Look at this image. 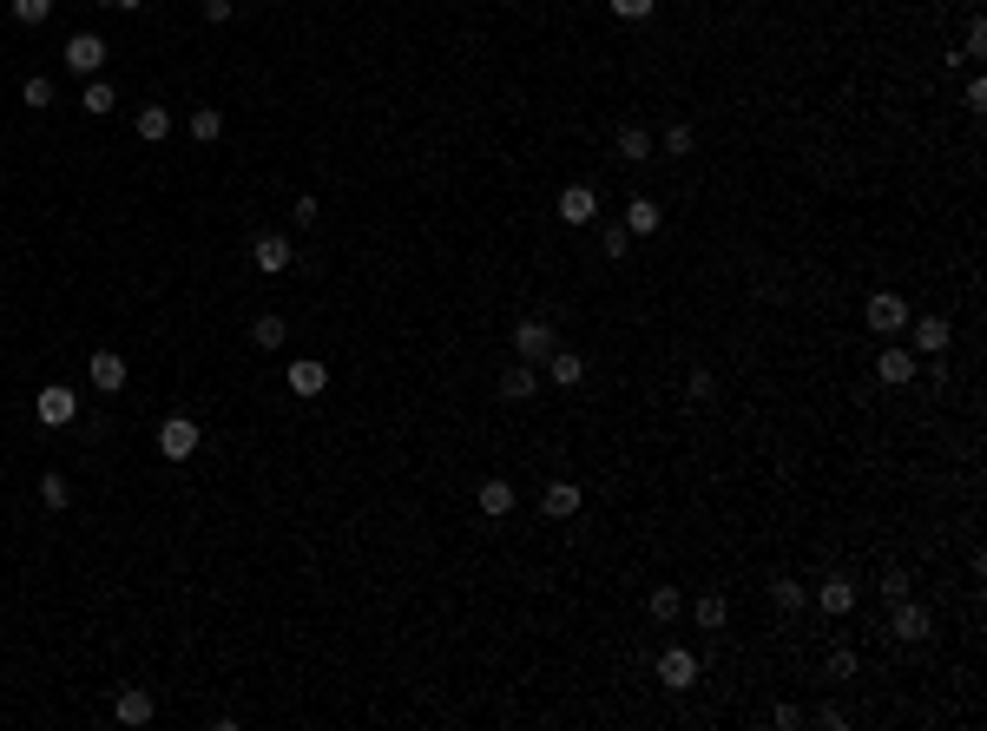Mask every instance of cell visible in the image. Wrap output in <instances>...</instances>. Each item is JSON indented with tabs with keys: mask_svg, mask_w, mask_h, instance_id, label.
I'll use <instances>...</instances> for the list:
<instances>
[{
	"mask_svg": "<svg viewBox=\"0 0 987 731\" xmlns=\"http://www.w3.org/2000/svg\"><path fill=\"white\" fill-rule=\"evenodd\" d=\"M909 317H915V310H909L902 297H895V290H876V297L862 303V323H869V330H876L882 343H895V336L909 330Z\"/></svg>",
	"mask_w": 987,
	"mask_h": 731,
	"instance_id": "cell-1",
	"label": "cell"
},
{
	"mask_svg": "<svg viewBox=\"0 0 987 731\" xmlns=\"http://www.w3.org/2000/svg\"><path fill=\"white\" fill-rule=\"evenodd\" d=\"M514 350H520V363H547V356L560 350V336H553L547 317H520L514 323Z\"/></svg>",
	"mask_w": 987,
	"mask_h": 731,
	"instance_id": "cell-2",
	"label": "cell"
},
{
	"mask_svg": "<svg viewBox=\"0 0 987 731\" xmlns=\"http://www.w3.org/2000/svg\"><path fill=\"white\" fill-rule=\"evenodd\" d=\"M158 455H165V461H191V455H198V422H191V415L158 422Z\"/></svg>",
	"mask_w": 987,
	"mask_h": 731,
	"instance_id": "cell-3",
	"label": "cell"
},
{
	"mask_svg": "<svg viewBox=\"0 0 987 731\" xmlns=\"http://www.w3.org/2000/svg\"><path fill=\"white\" fill-rule=\"evenodd\" d=\"M33 415H40L47 429H66V422H73V415H79V396H73V389H66V382H47V389L33 396Z\"/></svg>",
	"mask_w": 987,
	"mask_h": 731,
	"instance_id": "cell-4",
	"label": "cell"
},
{
	"mask_svg": "<svg viewBox=\"0 0 987 731\" xmlns=\"http://www.w3.org/2000/svg\"><path fill=\"white\" fill-rule=\"evenodd\" d=\"M889 633L902 639V646H922V639L935 633V620H928V606H915V600H895V606H889Z\"/></svg>",
	"mask_w": 987,
	"mask_h": 731,
	"instance_id": "cell-5",
	"label": "cell"
},
{
	"mask_svg": "<svg viewBox=\"0 0 987 731\" xmlns=\"http://www.w3.org/2000/svg\"><path fill=\"white\" fill-rule=\"evenodd\" d=\"M99 66H106V40H99V33H73V40H66V73L99 80Z\"/></svg>",
	"mask_w": 987,
	"mask_h": 731,
	"instance_id": "cell-6",
	"label": "cell"
},
{
	"mask_svg": "<svg viewBox=\"0 0 987 731\" xmlns=\"http://www.w3.org/2000/svg\"><path fill=\"white\" fill-rule=\"evenodd\" d=\"M658 685H665V692H691V685H698V659H691L685 646H665L658 652Z\"/></svg>",
	"mask_w": 987,
	"mask_h": 731,
	"instance_id": "cell-7",
	"label": "cell"
},
{
	"mask_svg": "<svg viewBox=\"0 0 987 731\" xmlns=\"http://www.w3.org/2000/svg\"><path fill=\"white\" fill-rule=\"evenodd\" d=\"M553 218L560 224H593L599 218V191L593 185H566L560 198H553Z\"/></svg>",
	"mask_w": 987,
	"mask_h": 731,
	"instance_id": "cell-8",
	"label": "cell"
},
{
	"mask_svg": "<svg viewBox=\"0 0 987 731\" xmlns=\"http://www.w3.org/2000/svg\"><path fill=\"white\" fill-rule=\"evenodd\" d=\"M251 264L264 277H277V271H290V264H297V251H290V238H283V231H264V238L251 244Z\"/></svg>",
	"mask_w": 987,
	"mask_h": 731,
	"instance_id": "cell-9",
	"label": "cell"
},
{
	"mask_svg": "<svg viewBox=\"0 0 987 731\" xmlns=\"http://www.w3.org/2000/svg\"><path fill=\"white\" fill-rule=\"evenodd\" d=\"M474 508L487 514V521H507L514 514V481H501V475H487L481 488H474Z\"/></svg>",
	"mask_w": 987,
	"mask_h": 731,
	"instance_id": "cell-10",
	"label": "cell"
},
{
	"mask_svg": "<svg viewBox=\"0 0 987 731\" xmlns=\"http://www.w3.org/2000/svg\"><path fill=\"white\" fill-rule=\"evenodd\" d=\"M86 376H93V389H99V396H119V389H126V376H132V369H126V356L99 350L93 363H86Z\"/></svg>",
	"mask_w": 987,
	"mask_h": 731,
	"instance_id": "cell-11",
	"label": "cell"
},
{
	"mask_svg": "<svg viewBox=\"0 0 987 731\" xmlns=\"http://www.w3.org/2000/svg\"><path fill=\"white\" fill-rule=\"evenodd\" d=\"M909 336L922 356H941L948 343H955V330H948V317H909Z\"/></svg>",
	"mask_w": 987,
	"mask_h": 731,
	"instance_id": "cell-12",
	"label": "cell"
},
{
	"mask_svg": "<svg viewBox=\"0 0 987 731\" xmlns=\"http://www.w3.org/2000/svg\"><path fill=\"white\" fill-rule=\"evenodd\" d=\"M915 369H922V363H915V350H902V343H889V350L876 356V376L889 382V389H902V382H915Z\"/></svg>",
	"mask_w": 987,
	"mask_h": 731,
	"instance_id": "cell-13",
	"label": "cell"
},
{
	"mask_svg": "<svg viewBox=\"0 0 987 731\" xmlns=\"http://www.w3.org/2000/svg\"><path fill=\"white\" fill-rule=\"evenodd\" d=\"M816 606H823L830 620H843L849 606H856V580H843V573H830V580L816 587Z\"/></svg>",
	"mask_w": 987,
	"mask_h": 731,
	"instance_id": "cell-14",
	"label": "cell"
},
{
	"mask_svg": "<svg viewBox=\"0 0 987 731\" xmlns=\"http://www.w3.org/2000/svg\"><path fill=\"white\" fill-rule=\"evenodd\" d=\"M152 692H145V685H126V692H119V705H112V718H119V725H152Z\"/></svg>",
	"mask_w": 987,
	"mask_h": 731,
	"instance_id": "cell-15",
	"label": "cell"
},
{
	"mask_svg": "<svg viewBox=\"0 0 987 731\" xmlns=\"http://www.w3.org/2000/svg\"><path fill=\"white\" fill-rule=\"evenodd\" d=\"M619 224H626L632 238H652L658 224H665V205H658V198H632V205H626V218H619Z\"/></svg>",
	"mask_w": 987,
	"mask_h": 731,
	"instance_id": "cell-16",
	"label": "cell"
},
{
	"mask_svg": "<svg viewBox=\"0 0 987 731\" xmlns=\"http://www.w3.org/2000/svg\"><path fill=\"white\" fill-rule=\"evenodd\" d=\"M540 514H547V521H573V514H580V488H573V481H553V488L540 494Z\"/></svg>",
	"mask_w": 987,
	"mask_h": 731,
	"instance_id": "cell-17",
	"label": "cell"
},
{
	"mask_svg": "<svg viewBox=\"0 0 987 731\" xmlns=\"http://www.w3.org/2000/svg\"><path fill=\"white\" fill-rule=\"evenodd\" d=\"M533 389H540V363L501 369V396H507V402H533Z\"/></svg>",
	"mask_w": 987,
	"mask_h": 731,
	"instance_id": "cell-18",
	"label": "cell"
},
{
	"mask_svg": "<svg viewBox=\"0 0 987 731\" xmlns=\"http://www.w3.org/2000/svg\"><path fill=\"white\" fill-rule=\"evenodd\" d=\"M323 389H329V369L316 363V356L290 363V396H323Z\"/></svg>",
	"mask_w": 987,
	"mask_h": 731,
	"instance_id": "cell-19",
	"label": "cell"
},
{
	"mask_svg": "<svg viewBox=\"0 0 987 731\" xmlns=\"http://www.w3.org/2000/svg\"><path fill=\"white\" fill-rule=\"evenodd\" d=\"M547 376L560 382V389H580V376H586V356H580V350H553V356H547Z\"/></svg>",
	"mask_w": 987,
	"mask_h": 731,
	"instance_id": "cell-20",
	"label": "cell"
},
{
	"mask_svg": "<svg viewBox=\"0 0 987 731\" xmlns=\"http://www.w3.org/2000/svg\"><path fill=\"white\" fill-rule=\"evenodd\" d=\"M645 613H652L658 626H672L678 613H685V593H678V587H652V600H645Z\"/></svg>",
	"mask_w": 987,
	"mask_h": 731,
	"instance_id": "cell-21",
	"label": "cell"
},
{
	"mask_svg": "<svg viewBox=\"0 0 987 731\" xmlns=\"http://www.w3.org/2000/svg\"><path fill=\"white\" fill-rule=\"evenodd\" d=\"M283 336H290V323H283V317H270V310H264V317H251V343H257V350H283Z\"/></svg>",
	"mask_w": 987,
	"mask_h": 731,
	"instance_id": "cell-22",
	"label": "cell"
},
{
	"mask_svg": "<svg viewBox=\"0 0 987 731\" xmlns=\"http://www.w3.org/2000/svg\"><path fill=\"white\" fill-rule=\"evenodd\" d=\"M139 139L145 145H165V139H172V112H165V106H145L139 112Z\"/></svg>",
	"mask_w": 987,
	"mask_h": 731,
	"instance_id": "cell-23",
	"label": "cell"
},
{
	"mask_svg": "<svg viewBox=\"0 0 987 731\" xmlns=\"http://www.w3.org/2000/svg\"><path fill=\"white\" fill-rule=\"evenodd\" d=\"M691 620L705 626V633H718V626H724V620H731V606H724V593H705V600L691 606Z\"/></svg>",
	"mask_w": 987,
	"mask_h": 731,
	"instance_id": "cell-24",
	"label": "cell"
},
{
	"mask_svg": "<svg viewBox=\"0 0 987 731\" xmlns=\"http://www.w3.org/2000/svg\"><path fill=\"white\" fill-rule=\"evenodd\" d=\"M191 139H198V145L224 139V112L218 106H198V112H191Z\"/></svg>",
	"mask_w": 987,
	"mask_h": 731,
	"instance_id": "cell-25",
	"label": "cell"
},
{
	"mask_svg": "<svg viewBox=\"0 0 987 731\" xmlns=\"http://www.w3.org/2000/svg\"><path fill=\"white\" fill-rule=\"evenodd\" d=\"M79 106L93 112V119H106V112H112V106H119V93H112V86H106V80H86V93H79Z\"/></svg>",
	"mask_w": 987,
	"mask_h": 731,
	"instance_id": "cell-26",
	"label": "cell"
},
{
	"mask_svg": "<svg viewBox=\"0 0 987 731\" xmlns=\"http://www.w3.org/2000/svg\"><path fill=\"white\" fill-rule=\"evenodd\" d=\"M803 600H810V593H803L797 580H770V606H777V613H803Z\"/></svg>",
	"mask_w": 987,
	"mask_h": 731,
	"instance_id": "cell-27",
	"label": "cell"
},
{
	"mask_svg": "<svg viewBox=\"0 0 987 731\" xmlns=\"http://www.w3.org/2000/svg\"><path fill=\"white\" fill-rule=\"evenodd\" d=\"M599 251H606L612 264H626V251H632V231H626V224H606V231H599Z\"/></svg>",
	"mask_w": 987,
	"mask_h": 731,
	"instance_id": "cell-28",
	"label": "cell"
},
{
	"mask_svg": "<svg viewBox=\"0 0 987 731\" xmlns=\"http://www.w3.org/2000/svg\"><path fill=\"white\" fill-rule=\"evenodd\" d=\"M619 159H652V132L626 126V132H619Z\"/></svg>",
	"mask_w": 987,
	"mask_h": 731,
	"instance_id": "cell-29",
	"label": "cell"
},
{
	"mask_svg": "<svg viewBox=\"0 0 987 731\" xmlns=\"http://www.w3.org/2000/svg\"><path fill=\"white\" fill-rule=\"evenodd\" d=\"M7 7H14V20H20V27H40V20L53 14V0H7Z\"/></svg>",
	"mask_w": 987,
	"mask_h": 731,
	"instance_id": "cell-30",
	"label": "cell"
},
{
	"mask_svg": "<svg viewBox=\"0 0 987 731\" xmlns=\"http://www.w3.org/2000/svg\"><path fill=\"white\" fill-rule=\"evenodd\" d=\"M909 587H915V573H902V567H889V573H882V600H909Z\"/></svg>",
	"mask_w": 987,
	"mask_h": 731,
	"instance_id": "cell-31",
	"label": "cell"
},
{
	"mask_svg": "<svg viewBox=\"0 0 987 731\" xmlns=\"http://www.w3.org/2000/svg\"><path fill=\"white\" fill-rule=\"evenodd\" d=\"M691 145H698V132H691L685 119H678V126H665V152H672V159H685Z\"/></svg>",
	"mask_w": 987,
	"mask_h": 731,
	"instance_id": "cell-32",
	"label": "cell"
},
{
	"mask_svg": "<svg viewBox=\"0 0 987 731\" xmlns=\"http://www.w3.org/2000/svg\"><path fill=\"white\" fill-rule=\"evenodd\" d=\"M40 501H47V508H53V514H60V508H66V501H73V488H66V481H60V475H40Z\"/></svg>",
	"mask_w": 987,
	"mask_h": 731,
	"instance_id": "cell-33",
	"label": "cell"
},
{
	"mask_svg": "<svg viewBox=\"0 0 987 731\" xmlns=\"http://www.w3.org/2000/svg\"><path fill=\"white\" fill-rule=\"evenodd\" d=\"M606 7H612L619 20H652V7H658V0H606Z\"/></svg>",
	"mask_w": 987,
	"mask_h": 731,
	"instance_id": "cell-34",
	"label": "cell"
},
{
	"mask_svg": "<svg viewBox=\"0 0 987 731\" xmlns=\"http://www.w3.org/2000/svg\"><path fill=\"white\" fill-rule=\"evenodd\" d=\"M20 99H27V106H53V80H40V73H33V80L20 86Z\"/></svg>",
	"mask_w": 987,
	"mask_h": 731,
	"instance_id": "cell-35",
	"label": "cell"
},
{
	"mask_svg": "<svg viewBox=\"0 0 987 731\" xmlns=\"http://www.w3.org/2000/svg\"><path fill=\"white\" fill-rule=\"evenodd\" d=\"M830 679H856V652H849V646L830 652Z\"/></svg>",
	"mask_w": 987,
	"mask_h": 731,
	"instance_id": "cell-36",
	"label": "cell"
},
{
	"mask_svg": "<svg viewBox=\"0 0 987 731\" xmlns=\"http://www.w3.org/2000/svg\"><path fill=\"white\" fill-rule=\"evenodd\" d=\"M290 218H297V231H310V224H316V191H303L297 205H290Z\"/></svg>",
	"mask_w": 987,
	"mask_h": 731,
	"instance_id": "cell-37",
	"label": "cell"
},
{
	"mask_svg": "<svg viewBox=\"0 0 987 731\" xmlns=\"http://www.w3.org/2000/svg\"><path fill=\"white\" fill-rule=\"evenodd\" d=\"M685 389H691V402H705L711 389H718V376H711V369H691V382H685Z\"/></svg>",
	"mask_w": 987,
	"mask_h": 731,
	"instance_id": "cell-38",
	"label": "cell"
},
{
	"mask_svg": "<svg viewBox=\"0 0 987 731\" xmlns=\"http://www.w3.org/2000/svg\"><path fill=\"white\" fill-rule=\"evenodd\" d=\"M981 53H987V27H981V20H968V53H961V60H981Z\"/></svg>",
	"mask_w": 987,
	"mask_h": 731,
	"instance_id": "cell-39",
	"label": "cell"
},
{
	"mask_svg": "<svg viewBox=\"0 0 987 731\" xmlns=\"http://www.w3.org/2000/svg\"><path fill=\"white\" fill-rule=\"evenodd\" d=\"M237 14V0H204V20H211V27H218V20H231Z\"/></svg>",
	"mask_w": 987,
	"mask_h": 731,
	"instance_id": "cell-40",
	"label": "cell"
},
{
	"mask_svg": "<svg viewBox=\"0 0 987 731\" xmlns=\"http://www.w3.org/2000/svg\"><path fill=\"white\" fill-rule=\"evenodd\" d=\"M770 725H784V731H797V725H803V712H797V705H777V712H770Z\"/></svg>",
	"mask_w": 987,
	"mask_h": 731,
	"instance_id": "cell-41",
	"label": "cell"
},
{
	"mask_svg": "<svg viewBox=\"0 0 987 731\" xmlns=\"http://www.w3.org/2000/svg\"><path fill=\"white\" fill-rule=\"evenodd\" d=\"M816 725H830V731H843V725H849V712H843V705H823V712H816Z\"/></svg>",
	"mask_w": 987,
	"mask_h": 731,
	"instance_id": "cell-42",
	"label": "cell"
},
{
	"mask_svg": "<svg viewBox=\"0 0 987 731\" xmlns=\"http://www.w3.org/2000/svg\"><path fill=\"white\" fill-rule=\"evenodd\" d=\"M106 7H119V14H132V7H145V0H106Z\"/></svg>",
	"mask_w": 987,
	"mask_h": 731,
	"instance_id": "cell-43",
	"label": "cell"
}]
</instances>
